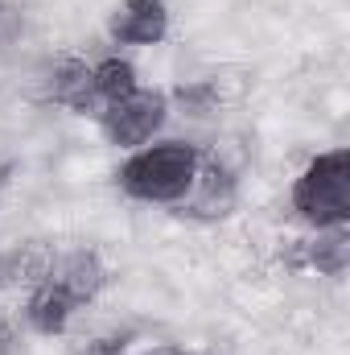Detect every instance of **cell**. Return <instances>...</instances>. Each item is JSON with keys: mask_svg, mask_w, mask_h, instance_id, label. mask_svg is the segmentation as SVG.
Listing matches in <instances>:
<instances>
[{"mask_svg": "<svg viewBox=\"0 0 350 355\" xmlns=\"http://www.w3.org/2000/svg\"><path fill=\"white\" fill-rule=\"evenodd\" d=\"M198 162H202V153L190 141H157V145L136 149L116 170V186L136 202L177 207L185 198V190L194 186Z\"/></svg>", "mask_w": 350, "mask_h": 355, "instance_id": "cell-1", "label": "cell"}, {"mask_svg": "<svg viewBox=\"0 0 350 355\" xmlns=\"http://www.w3.org/2000/svg\"><path fill=\"white\" fill-rule=\"evenodd\" d=\"M293 211L313 227H347L350 223V149L317 153L293 182Z\"/></svg>", "mask_w": 350, "mask_h": 355, "instance_id": "cell-2", "label": "cell"}, {"mask_svg": "<svg viewBox=\"0 0 350 355\" xmlns=\"http://www.w3.org/2000/svg\"><path fill=\"white\" fill-rule=\"evenodd\" d=\"M165 120H169V95L157 87H136L132 95L107 103L95 124H99V132H103L107 145H116V149H140V145H149L165 128Z\"/></svg>", "mask_w": 350, "mask_h": 355, "instance_id": "cell-3", "label": "cell"}, {"mask_svg": "<svg viewBox=\"0 0 350 355\" xmlns=\"http://www.w3.org/2000/svg\"><path fill=\"white\" fill-rule=\"evenodd\" d=\"M239 207V182L227 170V162L219 157H202L194 186L185 190V198L177 202V215L198 219V223H219Z\"/></svg>", "mask_w": 350, "mask_h": 355, "instance_id": "cell-4", "label": "cell"}, {"mask_svg": "<svg viewBox=\"0 0 350 355\" xmlns=\"http://www.w3.org/2000/svg\"><path fill=\"white\" fill-rule=\"evenodd\" d=\"M111 42L120 46H157L169 33V4L165 0H120L107 21Z\"/></svg>", "mask_w": 350, "mask_h": 355, "instance_id": "cell-5", "label": "cell"}, {"mask_svg": "<svg viewBox=\"0 0 350 355\" xmlns=\"http://www.w3.org/2000/svg\"><path fill=\"white\" fill-rule=\"evenodd\" d=\"M288 268H313L322 277H342L350 268V227H322L309 240H293Z\"/></svg>", "mask_w": 350, "mask_h": 355, "instance_id": "cell-6", "label": "cell"}, {"mask_svg": "<svg viewBox=\"0 0 350 355\" xmlns=\"http://www.w3.org/2000/svg\"><path fill=\"white\" fill-rule=\"evenodd\" d=\"M46 87H50V99H54V103L71 107L75 116H91V120H99L103 99L95 95L91 67L83 62V58H62V62H54V71H50Z\"/></svg>", "mask_w": 350, "mask_h": 355, "instance_id": "cell-7", "label": "cell"}, {"mask_svg": "<svg viewBox=\"0 0 350 355\" xmlns=\"http://www.w3.org/2000/svg\"><path fill=\"white\" fill-rule=\"evenodd\" d=\"M79 314V302L50 277V281H42V285H33L29 289V297H25V322H29V331L33 335H46V339H54V335H62L66 327H71V318Z\"/></svg>", "mask_w": 350, "mask_h": 355, "instance_id": "cell-8", "label": "cell"}, {"mask_svg": "<svg viewBox=\"0 0 350 355\" xmlns=\"http://www.w3.org/2000/svg\"><path fill=\"white\" fill-rule=\"evenodd\" d=\"M54 281H58V285L79 302V310H83V306H91V302L103 293V285H107V265H103L99 252L79 248V252H71V257H58Z\"/></svg>", "mask_w": 350, "mask_h": 355, "instance_id": "cell-9", "label": "cell"}, {"mask_svg": "<svg viewBox=\"0 0 350 355\" xmlns=\"http://www.w3.org/2000/svg\"><path fill=\"white\" fill-rule=\"evenodd\" d=\"M54 265H58V252L46 240H29L12 257H0V281H17V285L33 289V285L54 277Z\"/></svg>", "mask_w": 350, "mask_h": 355, "instance_id": "cell-10", "label": "cell"}, {"mask_svg": "<svg viewBox=\"0 0 350 355\" xmlns=\"http://www.w3.org/2000/svg\"><path fill=\"white\" fill-rule=\"evenodd\" d=\"M91 83H95V95L103 99V107H107V103H116V99H124V95H132V91L140 87L136 67H132L128 58H120V54L99 58V62L91 67Z\"/></svg>", "mask_w": 350, "mask_h": 355, "instance_id": "cell-11", "label": "cell"}, {"mask_svg": "<svg viewBox=\"0 0 350 355\" xmlns=\"http://www.w3.org/2000/svg\"><path fill=\"white\" fill-rule=\"evenodd\" d=\"M174 99L190 112V116H206V112H214V87L210 83H190V87H177Z\"/></svg>", "mask_w": 350, "mask_h": 355, "instance_id": "cell-12", "label": "cell"}, {"mask_svg": "<svg viewBox=\"0 0 350 355\" xmlns=\"http://www.w3.org/2000/svg\"><path fill=\"white\" fill-rule=\"evenodd\" d=\"M128 343H132V331H111V335L87 339L75 355H128Z\"/></svg>", "mask_w": 350, "mask_h": 355, "instance_id": "cell-13", "label": "cell"}, {"mask_svg": "<svg viewBox=\"0 0 350 355\" xmlns=\"http://www.w3.org/2000/svg\"><path fill=\"white\" fill-rule=\"evenodd\" d=\"M21 33V12L12 4H0V46H8Z\"/></svg>", "mask_w": 350, "mask_h": 355, "instance_id": "cell-14", "label": "cell"}, {"mask_svg": "<svg viewBox=\"0 0 350 355\" xmlns=\"http://www.w3.org/2000/svg\"><path fill=\"white\" fill-rule=\"evenodd\" d=\"M8 343H12V327H8V318L0 314V355L8 352Z\"/></svg>", "mask_w": 350, "mask_h": 355, "instance_id": "cell-15", "label": "cell"}, {"mask_svg": "<svg viewBox=\"0 0 350 355\" xmlns=\"http://www.w3.org/2000/svg\"><path fill=\"white\" fill-rule=\"evenodd\" d=\"M149 355H190V352H181V347H157V352H149Z\"/></svg>", "mask_w": 350, "mask_h": 355, "instance_id": "cell-16", "label": "cell"}]
</instances>
